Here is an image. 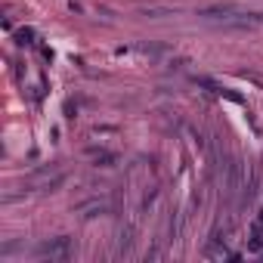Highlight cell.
Returning <instances> with one entry per match:
<instances>
[{"mask_svg":"<svg viewBox=\"0 0 263 263\" xmlns=\"http://www.w3.org/2000/svg\"><path fill=\"white\" fill-rule=\"evenodd\" d=\"M44 254H47L50 260H53V257H65V254H68V238H59L56 245H47Z\"/></svg>","mask_w":263,"mask_h":263,"instance_id":"obj_1","label":"cell"},{"mask_svg":"<svg viewBox=\"0 0 263 263\" xmlns=\"http://www.w3.org/2000/svg\"><path fill=\"white\" fill-rule=\"evenodd\" d=\"M254 226H260V229H263V211L257 214V223H254Z\"/></svg>","mask_w":263,"mask_h":263,"instance_id":"obj_2","label":"cell"}]
</instances>
